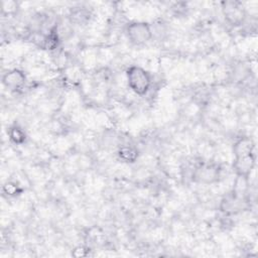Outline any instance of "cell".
Returning <instances> with one entry per match:
<instances>
[{"mask_svg": "<svg viewBox=\"0 0 258 258\" xmlns=\"http://www.w3.org/2000/svg\"><path fill=\"white\" fill-rule=\"evenodd\" d=\"M126 81L129 89L138 96H145L152 86L151 74L140 66H130L126 70Z\"/></svg>", "mask_w": 258, "mask_h": 258, "instance_id": "1", "label": "cell"}, {"mask_svg": "<svg viewBox=\"0 0 258 258\" xmlns=\"http://www.w3.org/2000/svg\"><path fill=\"white\" fill-rule=\"evenodd\" d=\"M125 33L128 40L134 45L147 43L153 37V29L148 22L132 21L126 25Z\"/></svg>", "mask_w": 258, "mask_h": 258, "instance_id": "2", "label": "cell"}, {"mask_svg": "<svg viewBox=\"0 0 258 258\" xmlns=\"http://www.w3.org/2000/svg\"><path fill=\"white\" fill-rule=\"evenodd\" d=\"M221 169L218 164L213 162H202L192 170V180L198 183L211 184L219 180Z\"/></svg>", "mask_w": 258, "mask_h": 258, "instance_id": "3", "label": "cell"}, {"mask_svg": "<svg viewBox=\"0 0 258 258\" xmlns=\"http://www.w3.org/2000/svg\"><path fill=\"white\" fill-rule=\"evenodd\" d=\"M222 13L227 23L232 26H239L246 19V11L240 2L227 1L222 4Z\"/></svg>", "mask_w": 258, "mask_h": 258, "instance_id": "4", "label": "cell"}, {"mask_svg": "<svg viewBox=\"0 0 258 258\" xmlns=\"http://www.w3.org/2000/svg\"><path fill=\"white\" fill-rule=\"evenodd\" d=\"M26 81L25 73L19 69H11L2 76V84L10 92H19L22 90Z\"/></svg>", "mask_w": 258, "mask_h": 258, "instance_id": "5", "label": "cell"}, {"mask_svg": "<svg viewBox=\"0 0 258 258\" xmlns=\"http://www.w3.org/2000/svg\"><path fill=\"white\" fill-rule=\"evenodd\" d=\"M256 163V154L244 157H236L233 161V168L237 176L249 177Z\"/></svg>", "mask_w": 258, "mask_h": 258, "instance_id": "6", "label": "cell"}, {"mask_svg": "<svg viewBox=\"0 0 258 258\" xmlns=\"http://www.w3.org/2000/svg\"><path fill=\"white\" fill-rule=\"evenodd\" d=\"M233 153L234 158L255 154V142L248 136L239 137L233 144Z\"/></svg>", "mask_w": 258, "mask_h": 258, "instance_id": "7", "label": "cell"}, {"mask_svg": "<svg viewBox=\"0 0 258 258\" xmlns=\"http://www.w3.org/2000/svg\"><path fill=\"white\" fill-rule=\"evenodd\" d=\"M244 198L235 195L234 192L228 194L221 201V211L225 214H236L243 209L244 206Z\"/></svg>", "mask_w": 258, "mask_h": 258, "instance_id": "8", "label": "cell"}, {"mask_svg": "<svg viewBox=\"0 0 258 258\" xmlns=\"http://www.w3.org/2000/svg\"><path fill=\"white\" fill-rule=\"evenodd\" d=\"M117 156L124 163H134L139 157V151L133 145L122 144L117 149Z\"/></svg>", "mask_w": 258, "mask_h": 258, "instance_id": "9", "label": "cell"}, {"mask_svg": "<svg viewBox=\"0 0 258 258\" xmlns=\"http://www.w3.org/2000/svg\"><path fill=\"white\" fill-rule=\"evenodd\" d=\"M69 17L72 23H75L77 25H85L90 21L91 12L89 9H87V7L78 6L74 7L71 10Z\"/></svg>", "mask_w": 258, "mask_h": 258, "instance_id": "10", "label": "cell"}, {"mask_svg": "<svg viewBox=\"0 0 258 258\" xmlns=\"http://www.w3.org/2000/svg\"><path fill=\"white\" fill-rule=\"evenodd\" d=\"M7 135H8L9 140L16 145H22L23 143H25L26 138H27L24 129L16 124L11 125L8 128Z\"/></svg>", "mask_w": 258, "mask_h": 258, "instance_id": "11", "label": "cell"}, {"mask_svg": "<svg viewBox=\"0 0 258 258\" xmlns=\"http://www.w3.org/2000/svg\"><path fill=\"white\" fill-rule=\"evenodd\" d=\"M2 190L8 197H16L22 192L21 186L14 181H7L4 183Z\"/></svg>", "mask_w": 258, "mask_h": 258, "instance_id": "12", "label": "cell"}, {"mask_svg": "<svg viewBox=\"0 0 258 258\" xmlns=\"http://www.w3.org/2000/svg\"><path fill=\"white\" fill-rule=\"evenodd\" d=\"M72 255H74L75 257H83L87 255V249L83 246H79L76 247L73 251H72Z\"/></svg>", "mask_w": 258, "mask_h": 258, "instance_id": "13", "label": "cell"}]
</instances>
